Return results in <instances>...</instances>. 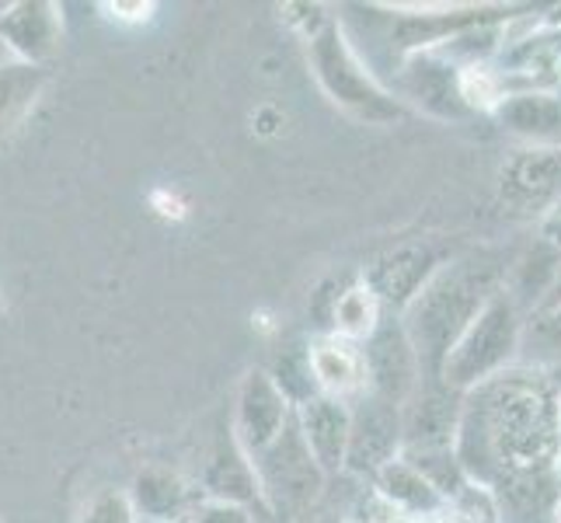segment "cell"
Masks as SVG:
<instances>
[{"instance_id": "cell-1", "label": "cell", "mask_w": 561, "mask_h": 523, "mask_svg": "<svg viewBox=\"0 0 561 523\" xmlns=\"http://www.w3.org/2000/svg\"><path fill=\"white\" fill-rule=\"evenodd\" d=\"M454 454L468 481L502 513L540 516L561 502V384L548 371L510 366L460 401Z\"/></svg>"}, {"instance_id": "cell-2", "label": "cell", "mask_w": 561, "mask_h": 523, "mask_svg": "<svg viewBox=\"0 0 561 523\" xmlns=\"http://www.w3.org/2000/svg\"><path fill=\"white\" fill-rule=\"evenodd\" d=\"M506 273L510 269L502 265V259L471 251V255L443 262L436 276L419 289V297L401 311L425 384H443V363L474 318L485 311V304L506 286Z\"/></svg>"}, {"instance_id": "cell-3", "label": "cell", "mask_w": 561, "mask_h": 523, "mask_svg": "<svg viewBox=\"0 0 561 523\" xmlns=\"http://www.w3.org/2000/svg\"><path fill=\"white\" fill-rule=\"evenodd\" d=\"M307 56H311V70L328 99L356 115L359 123L391 126L404 115L401 102L374 81V73L363 67L350 38H345V29L332 18H324L321 25L307 32Z\"/></svg>"}, {"instance_id": "cell-4", "label": "cell", "mask_w": 561, "mask_h": 523, "mask_svg": "<svg viewBox=\"0 0 561 523\" xmlns=\"http://www.w3.org/2000/svg\"><path fill=\"white\" fill-rule=\"evenodd\" d=\"M524 311L502 286L499 294L485 304V311L474 318V325L463 332V339L454 345V353L443 363V384L457 395H468L471 387L485 384L489 377H499L510 371L519 356L524 342Z\"/></svg>"}, {"instance_id": "cell-5", "label": "cell", "mask_w": 561, "mask_h": 523, "mask_svg": "<svg viewBox=\"0 0 561 523\" xmlns=\"http://www.w3.org/2000/svg\"><path fill=\"white\" fill-rule=\"evenodd\" d=\"M251 464H255V471H259L262 496L273 502L276 510L304 513L321 499L328 475L321 471V464L314 461V454L307 451L304 433L297 425V412L283 430V436Z\"/></svg>"}, {"instance_id": "cell-6", "label": "cell", "mask_w": 561, "mask_h": 523, "mask_svg": "<svg viewBox=\"0 0 561 523\" xmlns=\"http://www.w3.org/2000/svg\"><path fill=\"white\" fill-rule=\"evenodd\" d=\"M363 363H366V391L398 405V409H404L425 384L419 353L409 332H404L401 315L380 318L377 332L366 339Z\"/></svg>"}, {"instance_id": "cell-7", "label": "cell", "mask_w": 561, "mask_h": 523, "mask_svg": "<svg viewBox=\"0 0 561 523\" xmlns=\"http://www.w3.org/2000/svg\"><path fill=\"white\" fill-rule=\"evenodd\" d=\"M289 419H294V409H289V395L279 387V380L265 371L244 374L234 401V436L251 461L273 447Z\"/></svg>"}, {"instance_id": "cell-8", "label": "cell", "mask_w": 561, "mask_h": 523, "mask_svg": "<svg viewBox=\"0 0 561 523\" xmlns=\"http://www.w3.org/2000/svg\"><path fill=\"white\" fill-rule=\"evenodd\" d=\"M404 451V419L391 401L366 391L353 409V433H350V457L345 471L377 478L387 464L398 461Z\"/></svg>"}, {"instance_id": "cell-9", "label": "cell", "mask_w": 561, "mask_h": 523, "mask_svg": "<svg viewBox=\"0 0 561 523\" xmlns=\"http://www.w3.org/2000/svg\"><path fill=\"white\" fill-rule=\"evenodd\" d=\"M499 196L513 213L554 209L561 200V144L516 150L499 171Z\"/></svg>"}, {"instance_id": "cell-10", "label": "cell", "mask_w": 561, "mask_h": 523, "mask_svg": "<svg viewBox=\"0 0 561 523\" xmlns=\"http://www.w3.org/2000/svg\"><path fill=\"white\" fill-rule=\"evenodd\" d=\"M439 265L443 259L430 241H409L380 255L374 265H366L363 283L374 289L380 304L404 311L419 297V289L436 276Z\"/></svg>"}, {"instance_id": "cell-11", "label": "cell", "mask_w": 561, "mask_h": 523, "mask_svg": "<svg viewBox=\"0 0 561 523\" xmlns=\"http://www.w3.org/2000/svg\"><path fill=\"white\" fill-rule=\"evenodd\" d=\"M0 43L18 64L43 67L64 43V11L49 0H18L0 11Z\"/></svg>"}, {"instance_id": "cell-12", "label": "cell", "mask_w": 561, "mask_h": 523, "mask_svg": "<svg viewBox=\"0 0 561 523\" xmlns=\"http://www.w3.org/2000/svg\"><path fill=\"white\" fill-rule=\"evenodd\" d=\"M460 401H463V395L450 391L447 384H422V391L401 409V419H404V451L401 454L454 451Z\"/></svg>"}, {"instance_id": "cell-13", "label": "cell", "mask_w": 561, "mask_h": 523, "mask_svg": "<svg viewBox=\"0 0 561 523\" xmlns=\"http://www.w3.org/2000/svg\"><path fill=\"white\" fill-rule=\"evenodd\" d=\"M297 425L304 433L307 451L314 454L324 475L345 471L350 457V433H353V409L342 398L311 395L297 405Z\"/></svg>"}, {"instance_id": "cell-14", "label": "cell", "mask_w": 561, "mask_h": 523, "mask_svg": "<svg viewBox=\"0 0 561 523\" xmlns=\"http://www.w3.org/2000/svg\"><path fill=\"white\" fill-rule=\"evenodd\" d=\"M401 91L404 99H412L419 109L439 115V120H460V115L471 112L460 94V70L433 53L412 56L401 73Z\"/></svg>"}, {"instance_id": "cell-15", "label": "cell", "mask_w": 561, "mask_h": 523, "mask_svg": "<svg viewBox=\"0 0 561 523\" xmlns=\"http://www.w3.org/2000/svg\"><path fill=\"white\" fill-rule=\"evenodd\" d=\"M203 492L206 499L238 502V507H248L251 499L262 496L259 471H255V464H251V457L241 451L234 430L220 433L217 443H213L209 461L203 468Z\"/></svg>"}, {"instance_id": "cell-16", "label": "cell", "mask_w": 561, "mask_h": 523, "mask_svg": "<svg viewBox=\"0 0 561 523\" xmlns=\"http://www.w3.org/2000/svg\"><path fill=\"white\" fill-rule=\"evenodd\" d=\"M499 126L534 147L561 144V94L554 91H513L495 109Z\"/></svg>"}, {"instance_id": "cell-17", "label": "cell", "mask_w": 561, "mask_h": 523, "mask_svg": "<svg viewBox=\"0 0 561 523\" xmlns=\"http://www.w3.org/2000/svg\"><path fill=\"white\" fill-rule=\"evenodd\" d=\"M129 502L140 520L147 523H179L182 516H192V489L185 478L161 464H150L133 478Z\"/></svg>"}, {"instance_id": "cell-18", "label": "cell", "mask_w": 561, "mask_h": 523, "mask_svg": "<svg viewBox=\"0 0 561 523\" xmlns=\"http://www.w3.org/2000/svg\"><path fill=\"white\" fill-rule=\"evenodd\" d=\"M374 489L391 502L394 510H401L412 520H436L443 510L450 507V499L443 496L430 478H425L412 461H391L387 468L374 478Z\"/></svg>"}, {"instance_id": "cell-19", "label": "cell", "mask_w": 561, "mask_h": 523, "mask_svg": "<svg viewBox=\"0 0 561 523\" xmlns=\"http://www.w3.org/2000/svg\"><path fill=\"white\" fill-rule=\"evenodd\" d=\"M307 366H311V377L321 387V395H332V398L345 401L350 395H359L366 387L363 349H356L345 339H324V342L311 345Z\"/></svg>"}, {"instance_id": "cell-20", "label": "cell", "mask_w": 561, "mask_h": 523, "mask_svg": "<svg viewBox=\"0 0 561 523\" xmlns=\"http://www.w3.org/2000/svg\"><path fill=\"white\" fill-rule=\"evenodd\" d=\"M561 276V248L540 238L524 259H516V265L506 273V289L510 297L519 304V311H540L545 300L551 297V289Z\"/></svg>"}, {"instance_id": "cell-21", "label": "cell", "mask_w": 561, "mask_h": 523, "mask_svg": "<svg viewBox=\"0 0 561 523\" xmlns=\"http://www.w3.org/2000/svg\"><path fill=\"white\" fill-rule=\"evenodd\" d=\"M46 88V70L28 64H0V144L8 133L25 120V112L35 105L38 91Z\"/></svg>"}, {"instance_id": "cell-22", "label": "cell", "mask_w": 561, "mask_h": 523, "mask_svg": "<svg viewBox=\"0 0 561 523\" xmlns=\"http://www.w3.org/2000/svg\"><path fill=\"white\" fill-rule=\"evenodd\" d=\"M380 300L366 283L342 289L332 304V328L345 342H366L380 325Z\"/></svg>"}, {"instance_id": "cell-23", "label": "cell", "mask_w": 561, "mask_h": 523, "mask_svg": "<svg viewBox=\"0 0 561 523\" xmlns=\"http://www.w3.org/2000/svg\"><path fill=\"white\" fill-rule=\"evenodd\" d=\"M519 356L534 371H548L561 366V304L540 307L524 325V342H519Z\"/></svg>"}, {"instance_id": "cell-24", "label": "cell", "mask_w": 561, "mask_h": 523, "mask_svg": "<svg viewBox=\"0 0 561 523\" xmlns=\"http://www.w3.org/2000/svg\"><path fill=\"white\" fill-rule=\"evenodd\" d=\"M77 523H140V516H137V510H133L129 492L105 489L81 510Z\"/></svg>"}, {"instance_id": "cell-25", "label": "cell", "mask_w": 561, "mask_h": 523, "mask_svg": "<svg viewBox=\"0 0 561 523\" xmlns=\"http://www.w3.org/2000/svg\"><path fill=\"white\" fill-rule=\"evenodd\" d=\"M350 516H353L350 523H419L412 516H404L401 510H394L391 502H387L377 489L370 496H363L356 507H353Z\"/></svg>"}, {"instance_id": "cell-26", "label": "cell", "mask_w": 561, "mask_h": 523, "mask_svg": "<svg viewBox=\"0 0 561 523\" xmlns=\"http://www.w3.org/2000/svg\"><path fill=\"white\" fill-rule=\"evenodd\" d=\"M188 523H255L248 507H238V502H217V499H206L196 502Z\"/></svg>"}, {"instance_id": "cell-27", "label": "cell", "mask_w": 561, "mask_h": 523, "mask_svg": "<svg viewBox=\"0 0 561 523\" xmlns=\"http://www.w3.org/2000/svg\"><path fill=\"white\" fill-rule=\"evenodd\" d=\"M102 11H108L112 18H119V22H147V18L158 11L153 4H102Z\"/></svg>"}, {"instance_id": "cell-28", "label": "cell", "mask_w": 561, "mask_h": 523, "mask_svg": "<svg viewBox=\"0 0 561 523\" xmlns=\"http://www.w3.org/2000/svg\"><path fill=\"white\" fill-rule=\"evenodd\" d=\"M554 304H561V276H558V283H554V289H551V297L545 300V307H554Z\"/></svg>"}, {"instance_id": "cell-29", "label": "cell", "mask_w": 561, "mask_h": 523, "mask_svg": "<svg viewBox=\"0 0 561 523\" xmlns=\"http://www.w3.org/2000/svg\"><path fill=\"white\" fill-rule=\"evenodd\" d=\"M8 318V304L4 300H0V321H4Z\"/></svg>"}, {"instance_id": "cell-30", "label": "cell", "mask_w": 561, "mask_h": 523, "mask_svg": "<svg viewBox=\"0 0 561 523\" xmlns=\"http://www.w3.org/2000/svg\"><path fill=\"white\" fill-rule=\"evenodd\" d=\"M554 516H558V523H561V502H558V507H554Z\"/></svg>"}, {"instance_id": "cell-31", "label": "cell", "mask_w": 561, "mask_h": 523, "mask_svg": "<svg viewBox=\"0 0 561 523\" xmlns=\"http://www.w3.org/2000/svg\"><path fill=\"white\" fill-rule=\"evenodd\" d=\"M558 481H561V457H558Z\"/></svg>"}, {"instance_id": "cell-32", "label": "cell", "mask_w": 561, "mask_h": 523, "mask_svg": "<svg viewBox=\"0 0 561 523\" xmlns=\"http://www.w3.org/2000/svg\"><path fill=\"white\" fill-rule=\"evenodd\" d=\"M558 67H561V64H558Z\"/></svg>"}]
</instances>
